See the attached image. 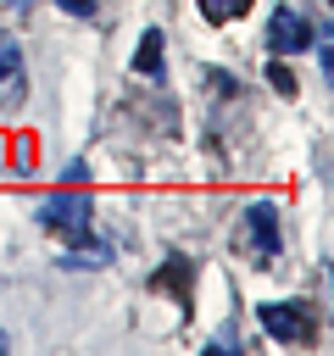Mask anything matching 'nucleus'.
<instances>
[{
  "instance_id": "3",
  "label": "nucleus",
  "mask_w": 334,
  "mask_h": 356,
  "mask_svg": "<svg viewBox=\"0 0 334 356\" xmlns=\"http://www.w3.org/2000/svg\"><path fill=\"white\" fill-rule=\"evenodd\" d=\"M256 323H262V334L278 339V345H306V339L317 334L312 300H262V306H256Z\"/></svg>"
},
{
  "instance_id": "7",
  "label": "nucleus",
  "mask_w": 334,
  "mask_h": 356,
  "mask_svg": "<svg viewBox=\"0 0 334 356\" xmlns=\"http://www.w3.org/2000/svg\"><path fill=\"white\" fill-rule=\"evenodd\" d=\"M167 39H161V28H145L139 33V50H134V72L139 78H161V67H167V50H161Z\"/></svg>"
},
{
  "instance_id": "8",
  "label": "nucleus",
  "mask_w": 334,
  "mask_h": 356,
  "mask_svg": "<svg viewBox=\"0 0 334 356\" xmlns=\"http://www.w3.org/2000/svg\"><path fill=\"white\" fill-rule=\"evenodd\" d=\"M106 261H111V250H106V245H89V239H84V245H72V250H67V256H61L56 267H72V273H84V267H106Z\"/></svg>"
},
{
  "instance_id": "6",
  "label": "nucleus",
  "mask_w": 334,
  "mask_h": 356,
  "mask_svg": "<svg viewBox=\"0 0 334 356\" xmlns=\"http://www.w3.org/2000/svg\"><path fill=\"white\" fill-rule=\"evenodd\" d=\"M189 278H195V267H189L184 256H167V261H161V273L150 278V289H156V295H178V300L189 306Z\"/></svg>"
},
{
  "instance_id": "5",
  "label": "nucleus",
  "mask_w": 334,
  "mask_h": 356,
  "mask_svg": "<svg viewBox=\"0 0 334 356\" xmlns=\"http://www.w3.org/2000/svg\"><path fill=\"white\" fill-rule=\"evenodd\" d=\"M28 100V61L17 39H0V111H17Z\"/></svg>"
},
{
  "instance_id": "11",
  "label": "nucleus",
  "mask_w": 334,
  "mask_h": 356,
  "mask_svg": "<svg viewBox=\"0 0 334 356\" xmlns=\"http://www.w3.org/2000/svg\"><path fill=\"white\" fill-rule=\"evenodd\" d=\"M61 11H72V17H95V0H61Z\"/></svg>"
},
{
  "instance_id": "4",
  "label": "nucleus",
  "mask_w": 334,
  "mask_h": 356,
  "mask_svg": "<svg viewBox=\"0 0 334 356\" xmlns=\"http://www.w3.org/2000/svg\"><path fill=\"white\" fill-rule=\"evenodd\" d=\"M267 44H273V56H301V50H312V22H306L295 6H273V17H267Z\"/></svg>"
},
{
  "instance_id": "1",
  "label": "nucleus",
  "mask_w": 334,
  "mask_h": 356,
  "mask_svg": "<svg viewBox=\"0 0 334 356\" xmlns=\"http://www.w3.org/2000/svg\"><path fill=\"white\" fill-rule=\"evenodd\" d=\"M234 250H239L250 267H267V261H278V250H284V234H278V211H273L267 200H250V206L239 211Z\"/></svg>"
},
{
  "instance_id": "12",
  "label": "nucleus",
  "mask_w": 334,
  "mask_h": 356,
  "mask_svg": "<svg viewBox=\"0 0 334 356\" xmlns=\"http://www.w3.org/2000/svg\"><path fill=\"white\" fill-rule=\"evenodd\" d=\"M11 6H28V0H11Z\"/></svg>"
},
{
  "instance_id": "2",
  "label": "nucleus",
  "mask_w": 334,
  "mask_h": 356,
  "mask_svg": "<svg viewBox=\"0 0 334 356\" xmlns=\"http://www.w3.org/2000/svg\"><path fill=\"white\" fill-rule=\"evenodd\" d=\"M39 222H45L50 234H61L67 245H84L89 228H95V206H89V195L61 189V195H45V200H39Z\"/></svg>"
},
{
  "instance_id": "9",
  "label": "nucleus",
  "mask_w": 334,
  "mask_h": 356,
  "mask_svg": "<svg viewBox=\"0 0 334 356\" xmlns=\"http://www.w3.org/2000/svg\"><path fill=\"white\" fill-rule=\"evenodd\" d=\"M245 6H250V0H200V17H206V22H234Z\"/></svg>"
},
{
  "instance_id": "10",
  "label": "nucleus",
  "mask_w": 334,
  "mask_h": 356,
  "mask_svg": "<svg viewBox=\"0 0 334 356\" xmlns=\"http://www.w3.org/2000/svg\"><path fill=\"white\" fill-rule=\"evenodd\" d=\"M267 83H273L278 95H295V72H289L284 61H273V67H267Z\"/></svg>"
}]
</instances>
